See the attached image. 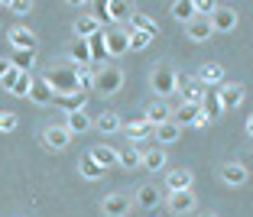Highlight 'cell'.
<instances>
[{"mask_svg": "<svg viewBox=\"0 0 253 217\" xmlns=\"http://www.w3.org/2000/svg\"><path fill=\"white\" fill-rule=\"evenodd\" d=\"M107 13H111V20H130L136 13V7L126 0H107Z\"/></svg>", "mask_w": 253, "mask_h": 217, "instance_id": "obj_30", "label": "cell"}, {"mask_svg": "<svg viewBox=\"0 0 253 217\" xmlns=\"http://www.w3.org/2000/svg\"><path fill=\"white\" fill-rule=\"evenodd\" d=\"M3 7H7L10 13H16V16H23V13H33V3H30V0H7Z\"/></svg>", "mask_w": 253, "mask_h": 217, "instance_id": "obj_40", "label": "cell"}, {"mask_svg": "<svg viewBox=\"0 0 253 217\" xmlns=\"http://www.w3.org/2000/svg\"><path fill=\"white\" fill-rule=\"evenodd\" d=\"M195 208H198V198H195L192 191H172L169 195V211L172 214H195Z\"/></svg>", "mask_w": 253, "mask_h": 217, "instance_id": "obj_12", "label": "cell"}, {"mask_svg": "<svg viewBox=\"0 0 253 217\" xmlns=\"http://www.w3.org/2000/svg\"><path fill=\"white\" fill-rule=\"evenodd\" d=\"M75 75H78V88L82 91H88L91 84H94V72H91V68H75Z\"/></svg>", "mask_w": 253, "mask_h": 217, "instance_id": "obj_42", "label": "cell"}, {"mask_svg": "<svg viewBox=\"0 0 253 217\" xmlns=\"http://www.w3.org/2000/svg\"><path fill=\"white\" fill-rule=\"evenodd\" d=\"M72 30H75V39H84V42H88V39H94L97 33H101V23H97L91 13H84V16H78V20H75Z\"/></svg>", "mask_w": 253, "mask_h": 217, "instance_id": "obj_15", "label": "cell"}, {"mask_svg": "<svg viewBox=\"0 0 253 217\" xmlns=\"http://www.w3.org/2000/svg\"><path fill=\"white\" fill-rule=\"evenodd\" d=\"M52 104H59L65 113H75V110H84V94L78 91V94H62V98H55Z\"/></svg>", "mask_w": 253, "mask_h": 217, "instance_id": "obj_32", "label": "cell"}, {"mask_svg": "<svg viewBox=\"0 0 253 217\" xmlns=\"http://www.w3.org/2000/svg\"><path fill=\"white\" fill-rule=\"evenodd\" d=\"M10 68V59H0V78H3V72Z\"/></svg>", "mask_w": 253, "mask_h": 217, "instance_id": "obj_45", "label": "cell"}, {"mask_svg": "<svg viewBox=\"0 0 253 217\" xmlns=\"http://www.w3.org/2000/svg\"><path fill=\"white\" fill-rule=\"evenodd\" d=\"M198 217H217V214H211V211H205V214H198Z\"/></svg>", "mask_w": 253, "mask_h": 217, "instance_id": "obj_47", "label": "cell"}, {"mask_svg": "<svg viewBox=\"0 0 253 217\" xmlns=\"http://www.w3.org/2000/svg\"><path fill=\"white\" fill-rule=\"evenodd\" d=\"M104 49H107L111 59H120V55L130 52V36H126V30H120V26L104 30Z\"/></svg>", "mask_w": 253, "mask_h": 217, "instance_id": "obj_4", "label": "cell"}, {"mask_svg": "<svg viewBox=\"0 0 253 217\" xmlns=\"http://www.w3.org/2000/svg\"><path fill=\"white\" fill-rule=\"evenodd\" d=\"M247 179H250V169L240 162H224L221 165V181L224 185H231V188H240L247 185Z\"/></svg>", "mask_w": 253, "mask_h": 217, "instance_id": "obj_9", "label": "cell"}, {"mask_svg": "<svg viewBox=\"0 0 253 217\" xmlns=\"http://www.w3.org/2000/svg\"><path fill=\"white\" fill-rule=\"evenodd\" d=\"M143 120H146L149 127H159V123L172 120V107L166 104V101H153V104L146 107V113H143Z\"/></svg>", "mask_w": 253, "mask_h": 217, "instance_id": "obj_18", "label": "cell"}, {"mask_svg": "<svg viewBox=\"0 0 253 217\" xmlns=\"http://www.w3.org/2000/svg\"><path fill=\"white\" fill-rule=\"evenodd\" d=\"M237 23H240V13L234 7H217L211 13V30L214 33H231V30H237Z\"/></svg>", "mask_w": 253, "mask_h": 217, "instance_id": "obj_8", "label": "cell"}, {"mask_svg": "<svg viewBox=\"0 0 253 217\" xmlns=\"http://www.w3.org/2000/svg\"><path fill=\"white\" fill-rule=\"evenodd\" d=\"M185 36L192 39V42H208V39L214 36L211 20H205V16H192V20L185 23Z\"/></svg>", "mask_w": 253, "mask_h": 217, "instance_id": "obj_11", "label": "cell"}, {"mask_svg": "<svg viewBox=\"0 0 253 217\" xmlns=\"http://www.w3.org/2000/svg\"><path fill=\"white\" fill-rule=\"evenodd\" d=\"M201 113H205V117H208V120H217V117H221V113H224V107H221V98H217V91L214 88H208V91H205V98H201Z\"/></svg>", "mask_w": 253, "mask_h": 217, "instance_id": "obj_21", "label": "cell"}, {"mask_svg": "<svg viewBox=\"0 0 253 217\" xmlns=\"http://www.w3.org/2000/svg\"><path fill=\"white\" fill-rule=\"evenodd\" d=\"M198 117H201L198 104H179L175 110H172V123H179V127H188V123L195 127V120H198Z\"/></svg>", "mask_w": 253, "mask_h": 217, "instance_id": "obj_22", "label": "cell"}, {"mask_svg": "<svg viewBox=\"0 0 253 217\" xmlns=\"http://www.w3.org/2000/svg\"><path fill=\"white\" fill-rule=\"evenodd\" d=\"M68 59H72L75 68H91V49L84 39H72V45H68Z\"/></svg>", "mask_w": 253, "mask_h": 217, "instance_id": "obj_16", "label": "cell"}, {"mask_svg": "<svg viewBox=\"0 0 253 217\" xmlns=\"http://www.w3.org/2000/svg\"><path fill=\"white\" fill-rule=\"evenodd\" d=\"M126 36H130V49H133V52H143V49H149V42H153V36H146V33H140V30H126Z\"/></svg>", "mask_w": 253, "mask_h": 217, "instance_id": "obj_38", "label": "cell"}, {"mask_svg": "<svg viewBox=\"0 0 253 217\" xmlns=\"http://www.w3.org/2000/svg\"><path fill=\"white\" fill-rule=\"evenodd\" d=\"M88 49H91V65H97V62H107V49H104V30L97 33L94 39H88Z\"/></svg>", "mask_w": 253, "mask_h": 217, "instance_id": "obj_34", "label": "cell"}, {"mask_svg": "<svg viewBox=\"0 0 253 217\" xmlns=\"http://www.w3.org/2000/svg\"><path fill=\"white\" fill-rule=\"evenodd\" d=\"M16 78H20V68H13V65H10L7 72H3V78H0V84H3V91H13Z\"/></svg>", "mask_w": 253, "mask_h": 217, "instance_id": "obj_43", "label": "cell"}, {"mask_svg": "<svg viewBox=\"0 0 253 217\" xmlns=\"http://www.w3.org/2000/svg\"><path fill=\"white\" fill-rule=\"evenodd\" d=\"M91 91H97L101 98H114L117 91H124V68L101 65L94 72V84H91Z\"/></svg>", "mask_w": 253, "mask_h": 217, "instance_id": "obj_1", "label": "cell"}, {"mask_svg": "<svg viewBox=\"0 0 253 217\" xmlns=\"http://www.w3.org/2000/svg\"><path fill=\"white\" fill-rule=\"evenodd\" d=\"M169 13L175 16L179 23H188L195 16V3H192V0H175V3L169 7Z\"/></svg>", "mask_w": 253, "mask_h": 217, "instance_id": "obj_35", "label": "cell"}, {"mask_svg": "<svg viewBox=\"0 0 253 217\" xmlns=\"http://www.w3.org/2000/svg\"><path fill=\"white\" fill-rule=\"evenodd\" d=\"M130 30H140V33H146V36H153V39L159 36V26L149 20L146 13H133L130 16Z\"/></svg>", "mask_w": 253, "mask_h": 217, "instance_id": "obj_31", "label": "cell"}, {"mask_svg": "<svg viewBox=\"0 0 253 217\" xmlns=\"http://www.w3.org/2000/svg\"><path fill=\"white\" fill-rule=\"evenodd\" d=\"M117 165L120 169H140L143 165V152L136 149V146H124V149H117Z\"/></svg>", "mask_w": 253, "mask_h": 217, "instance_id": "obj_28", "label": "cell"}, {"mask_svg": "<svg viewBox=\"0 0 253 217\" xmlns=\"http://www.w3.org/2000/svg\"><path fill=\"white\" fill-rule=\"evenodd\" d=\"M30 88H33V75L30 72H20V78H16V84H13V98H30Z\"/></svg>", "mask_w": 253, "mask_h": 217, "instance_id": "obj_37", "label": "cell"}, {"mask_svg": "<svg viewBox=\"0 0 253 217\" xmlns=\"http://www.w3.org/2000/svg\"><path fill=\"white\" fill-rule=\"evenodd\" d=\"M179 136H182V127H179V123H172V120L153 127V140H156V143H179Z\"/></svg>", "mask_w": 253, "mask_h": 217, "instance_id": "obj_26", "label": "cell"}, {"mask_svg": "<svg viewBox=\"0 0 253 217\" xmlns=\"http://www.w3.org/2000/svg\"><path fill=\"white\" fill-rule=\"evenodd\" d=\"M16 123H20V117L13 110H0V133H13Z\"/></svg>", "mask_w": 253, "mask_h": 217, "instance_id": "obj_39", "label": "cell"}, {"mask_svg": "<svg viewBox=\"0 0 253 217\" xmlns=\"http://www.w3.org/2000/svg\"><path fill=\"white\" fill-rule=\"evenodd\" d=\"M101 211H104V217H126L133 211V201H130L126 191H114V195H107L101 201Z\"/></svg>", "mask_w": 253, "mask_h": 217, "instance_id": "obj_5", "label": "cell"}, {"mask_svg": "<svg viewBox=\"0 0 253 217\" xmlns=\"http://www.w3.org/2000/svg\"><path fill=\"white\" fill-rule=\"evenodd\" d=\"M45 84L52 88V94L55 98H62V94H78V75H75V65H68V68H55V72H45ZM84 94V91H82Z\"/></svg>", "mask_w": 253, "mask_h": 217, "instance_id": "obj_2", "label": "cell"}, {"mask_svg": "<svg viewBox=\"0 0 253 217\" xmlns=\"http://www.w3.org/2000/svg\"><path fill=\"white\" fill-rule=\"evenodd\" d=\"M175 91H182V98H185V104H201V98H205V84L198 81V78H179V88Z\"/></svg>", "mask_w": 253, "mask_h": 217, "instance_id": "obj_14", "label": "cell"}, {"mask_svg": "<svg viewBox=\"0 0 253 217\" xmlns=\"http://www.w3.org/2000/svg\"><path fill=\"white\" fill-rule=\"evenodd\" d=\"M198 81L205 84V88H214V84H224V65H217V62H205L198 72Z\"/></svg>", "mask_w": 253, "mask_h": 217, "instance_id": "obj_19", "label": "cell"}, {"mask_svg": "<svg viewBox=\"0 0 253 217\" xmlns=\"http://www.w3.org/2000/svg\"><path fill=\"white\" fill-rule=\"evenodd\" d=\"M192 185H195V175H192V169H172L169 175H166V191H192Z\"/></svg>", "mask_w": 253, "mask_h": 217, "instance_id": "obj_10", "label": "cell"}, {"mask_svg": "<svg viewBox=\"0 0 253 217\" xmlns=\"http://www.w3.org/2000/svg\"><path fill=\"white\" fill-rule=\"evenodd\" d=\"M136 204L146 208V211H153L159 204V188L149 185V181H146V185H140V188H136Z\"/></svg>", "mask_w": 253, "mask_h": 217, "instance_id": "obj_29", "label": "cell"}, {"mask_svg": "<svg viewBox=\"0 0 253 217\" xmlns=\"http://www.w3.org/2000/svg\"><path fill=\"white\" fill-rule=\"evenodd\" d=\"M10 45H13V52H36V33L33 30H10Z\"/></svg>", "mask_w": 253, "mask_h": 217, "instance_id": "obj_13", "label": "cell"}, {"mask_svg": "<svg viewBox=\"0 0 253 217\" xmlns=\"http://www.w3.org/2000/svg\"><path fill=\"white\" fill-rule=\"evenodd\" d=\"M91 16L101 23V30H104L107 23H114V20H111V13H107V3H94V13H91Z\"/></svg>", "mask_w": 253, "mask_h": 217, "instance_id": "obj_44", "label": "cell"}, {"mask_svg": "<svg viewBox=\"0 0 253 217\" xmlns=\"http://www.w3.org/2000/svg\"><path fill=\"white\" fill-rule=\"evenodd\" d=\"M195 3V16H205V20H211V13L217 10V3H211V0H192Z\"/></svg>", "mask_w": 253, "mask_h": 217, "instance_id": "obj_41", "label": "cell"}, {"mask_svg": "<svg viewBox=\"0 0 253 217\" xmlns=\"http://www.w3.org/2000/svg\"><path fill=\"white\" fill-rule=\"evenodd\" d=\"M30 101L33 104H39V107H49L55 101V94H52V88L45 84V78L39 75V78H33V88H30Z\"/></svg>", "mask_w": 253, "mask_h": 217, "instance_id": "obj_17", "label": "cell"}, {"mask_svg": "<svg viewBox=\"0 0 253 217\" xmlns=\"http://www.w3.org/2000/svg\"><path fill=\"white\" fill-rule=\"evenodd\" d=\"M91 159H94L97 165H101V169H114V165H117V149H114V146H94V149L88 152Z\"/></svg>", "mask_w": 253, "mask_h": 217, "instance_id": "obj_27", "label": "cell"}, {"mask_svg": "<svg viewBox=\"0 0 253 217\" xmlns=\"http://www.w3.org/2000/svg\"><path fill=\"white\" fill-rule=\"evenodd\" d=\"M247 133L253 136V117H247Z\"/></svg>", "mask_w": 253, "mask_h": 217, "instance_id": "obj_46", "label": "cell"}, {"mask_svg": "<svg viewBox=\"0 0 253 217\" xmlns=\"http://www.w3.org/2000/svg\"><path fill=\"white\" fill-rule=\"evenodd\" d=\"M149 84H153V91H156L159 101H163V98H169V94H175V88H179V75H175V68H172V65H159V68H153Z\"/></svg>", "mask_w": 253, "mask_h": 217, "instance_id": "obj_3", "label": "cell"}, {"mask_svg": "<svg viewBox=\"0 0 253 217\" xmlns=\"http://www.w3.org/2000/svg\"><path fill=\"white\" fill-rule=\"evenodd\" d=\"M78 169H82V175H84L88 181H101V179H104V169H101V165H97V162H94L91 156H82V162H78Z\"/></svg>", "mask_w": 253, "mask_h": 217, "instance_id": "obj_33", "label": "cell"}, {"mask_svg": "<svg viewBox=\"0 0 253 217\" xmlns=\"http://www.w3.org/2000/svg\"><path fill=\"white\" fill-rule=\"evenodd\" d=\"M149 136H153V127H149L143 117H133L130 123H126V140H130V146H133V143L149 140Z\"/></svg>", "mask_w": 253, "mask_h": 217, "instance_id": "obj_20", "label": "cell"}, {"mask_svg": "<svg viewBox=\"0 0 253 217\" xmlns=\"http://www.w3.org/2000/svg\"><path fill=\"white\" fill-rule=\"evenodd\" d=\"M42 143H45V149L62 152L68 143H72V133L65 130V123H49V127L42 130Z\"/></svg>", "mask_w": 253, "mask_h": 217, "instance_id": "obj_6", "label": "cell"}, {"mask_svg": "<svg viewBox=\"0 0 253 217\" xmlns=\"http://www.w3.org/2000/svg\"><path fill=\"white\" fill-rule=\"evenodd\" d=\"M94 127V120L88 117L84 110H75V113H65V130L68 133H88Z\"/></svg>", "mask_w": 253, "mask_h": 217, "instance_id": "obj_23", "label": "cell"}, {"mask_svg": "<svg viewBox=\"0 0 253 217\" xmlns=\"http://www.w3.org/2000/svg\"><path fill=\"white\" fill-rule=\"evenodd\" d=\"M10 65L20 68V72H33V65H36V52H13V55H10Z\"/></svg>", "mask_w": 253, "mask_h": 217, "instance_id": "obj_36", "label": "cell"}, {"mask_svg": "<svg viewBox=\"0 0 253 217\" xmlns=\"http://www.w3.org/2000/svg\"><path fill=\"white\" fill-rule=\"evenodd\" d=\"M166 162H169V159H166V149H163V146H153V149L143 152V165H140V169H146V172H159V169H166Z\"/></svg>", "mask_w": 253, "mask_h": 217, "instance_id": "obj_24", "label": "cell"}, {"mask_svg": "<svg viewBox=\"0 0 253 217\" xmlns=\"http://www.w3.org/2000/svg\"><path fill=\"white\" fill-rule=\"evenodd\" d=\"M217 98H221V107H224V110H234V107L244 104L247 91H244V84H237V81H224L221 88H217Z\"/></svg>", "mask_w": 253, "mask_h": 217, "instance_id": "obj_7", "label": "cell"}, {"mask_svg": "<svg viewBox=\"0 0 253 217\" xmlns=\"http://www.w3.org/2000/svg\"><path fill=\"white\" fill-rule=\"evenodd\" d=\"M120 127H124V123H120V113H114V110H104L101 117H94V130H97V133H104V136L117 133Z\"/></svg>", "mask_w": 253, "mask_h": 217, "instance_id": "obj_25", "label": "cell"}]
</instances>
